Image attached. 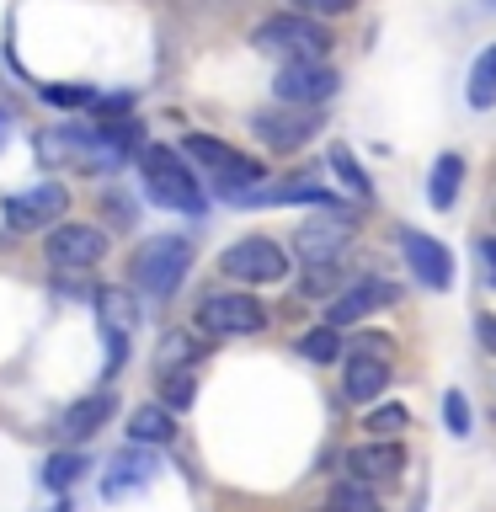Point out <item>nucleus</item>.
Segmentation results:
<instances>
[{"instance_id": "423d86ee", "label": "nucleus", "mask_w": 496, "mask_h": 512, "mask_svg": "<svg viewBox=\"0 0 496 512\" xmlns=\"http://www.w3.org/2000/svg\"><path fill=\"white\" fill-rule=\"evenodd\" d=\"M198 331L203 336H256L267 331V310L262 299L240 294V288H230V294H203L198 299Z\"/></svg>"}, {"instance_id": "bb28decb", "label": "nucleus", "mask_w": 496, "mask_h": 512, "mask_svg": "<svg viewBox=\"0 0 496 512\" xmlns=\"http://www.w3.org/2000/svg\"><path fill=\"white\" fill-rule=\"evenodd\" d=\"M342 288H347V278H342V267H310V272H304V283H299V299H336V294H342Z\"/></svg>"}, {"instance_id": "dca6fc26", "label": "nucleus", "mask_w": 496, "mask_h": 512, "mask_svg": "<svg viewBox=\"0 0 496 512\" xmlns=\"http://www.w3.org/2000/svg\"><path fill=\"white\" fill-rule=\"evenodd\" d=\"M112 406H118V400H112V390H96V395H80V400H70V406L59 411V443H86L91 432H102V422L112 416Z\"/></svg>"}, {"instance_id": "c756f323", "label": "nucleus", "mask_w": 496, "mask_h": 512, "mask_svg": "<svg viewBox=\"0 0 496 512\" xmlns=\"http://www.w3.org/2000/svg\"><path fill=\"white\" fill-rule=\"evenodd\" d=\"M443 422H448V432H454V438H470V400H464L459 390L443 395Z\"/></svg>"}, {"instance_id": "2eb2a0df", "label": "nucleus", "mask_w": 496, "mask_h": 512, "mask_svg": "<svg viewBox=\"0 0 496 512\" xmlns=\"http://www.w3.org/2000/svg\"><path fill=\"white\" fill-rule=\"evenodd\" d=\"M390 299H395V288L384 283V278H358V283H347L342 294L326 304V315H331V326H358L363 315L384 310Z\"/></svg>"}, {"instance_id": "f3484780", "label": "nucleus", "mask_w": 496, "mask_h": 512, "mask_svg": "<svg viewBox=\"0 0 496 512\" xmlns=\"http://www.w3.org/2000/svg\"><path fill=\"white\" fill-rule=\"evenodd\" d=\"M384 390H390V358H363V352H352L347 374H342V395L352 406H374Z\"/></svg>"}, {"instance_id": "4be33fe9", "label": "nucleus", "mask_w": 496, "mask_h": 512, "mask_svg": "<svg viewBox=\"0 0 496 512\" xmlns=\"http://www.w3.org/2000/svg\"><path fill=\"white\" fill-rule=\"evenodd\" d=\"M198 358H208V342H198V336H166V347H160V358H155V368L160 374H182V368H192Z\"/></svg>"}, {"instance_id": "6e6552de", "label": "nucleus", "mask_w": 496, "mask_h": 512, "mask_svg": "<svg viewBox=\"0 0 496 512\" xmlns=\"http://www.w3.org/2000/svg\"><path fill=\"white\" fill-rule=\"evenodd\" d=\"M251 134L267 144L272 155H288V150H304L315 134H320V112L310 107H267V112H256L251 118Z\"/></svg>"}, {"instance_id": "a878e982", "label": "nucleus", "mask_w": 496, "mask_h": 512, "mask_svg": "<svg viewBox=\"0 0 496 512\" xmlns=\"http://www.w3.org/2000/svg\"><path fill=\"white\" fill-rule=\"evenodd\" d=\"M192 400H198V379H192V368H182V374H160V406H166L171 416L187 411Z\"/></svg>"}, {"instance_id": "39448f33", "label": "nucleus", "mask_w": 496, "mask_h": 512, "mask_svg": "<svg viewBox=\"0 0 496 512\" xmlns=\"http://www.w3.org/2000/svg\"><path fill=\"white\" fill-rule=\"evenodd\" d=\"M187 262H192V251H187L182 235H155V240L139 246L134 267H128V283H134L139 299H171L176 283H182V272H187Z\"/></svg>"}, {"instance_id": "7ed1b4c3", "label": "nucleus", "mask_w": 496, "mask_h": 512, "mask_svg": "<svg viewBox=\"0 0 496 512\" xmlns=\"http://www.w3.org/2000/svg\"><path fill=\"white\" fill-rule=\"evenodd\" d=\"M251 48L256 54H272L283 64H320L331 48V32L320 16H304V11H283V16H267L262 27L251 32Z\"/></svg>"}, {"instance_id": "cd10ccee", "label": "nucleus", "mask_w": 496, "mask_h": 512, "mask_svg": "<svg viewBox=\"0 0 496 512\" xmlns=\"http://www.w3.org/2000/svg\"><path fill=\"white\" fill-rule=\"evenodd\" d=\"M368 438H395V432H406L411 427V411L400 406V400H384V406H374L368 411Z\"/></svg>"}, {"instance_id": "412c9836", "label": "nucleus", "mask_w": 496, "mask_h": 512, "mask_svg": "<svg viewBox=\"0 0 496 512\" xmlns=\"http://www.w3.org/2000/svg\"><path fill=\"white\" fill-rule=\"evenodd\" d=\"M459 182H464V160H459V155H438L432 182H427V203H432V208H448V203L459 198Z\"/></svg>"}, {"instance_id": "4c0bfd02", "label": "nucleus", "mask_w": 496, "mask_h": 512, "mask_svg": "<svg viewBox=\"0 0 496 512\" xmlns=\"http://www.w3.org/2000/svg\"><path fill=\"white\" fill-rule=\"evenodd\" d=\"M491 283H496V272H491Z\"/></svg>"}, {"instance_id": "a211bd4d", "label": "nucleus", "mask_w": 496, "mask_h": 512, "mask_svg": "<svg viewBox=\"0 0 496 512\" xmlns=\"http://www.w3.org/2000/svg\"><path fill=\"white\" fill-rule=\"evenodd\" d=\"M150 475H155V459H150V448H139V443H128L118 459H112V470L102 475V496H128V491H144L150 486Z\"/></svg>"}, {"instance_id": "f257e3e1", "label": "nucleus", "mask_w": 496, "mask_h": 512, "mask_svg": "<svg viewBox=\"0 0 496 512\" xmlns=\"http://www.w3.org/2000/svg\"><path fill=\"white\" fill-rule=\"evenodd\" d=\"M128 150H134V123L128 118L96 123V128L64 123V128H48L38 139L43 160H64V166H80V171H118L128 160Z\"/></svg>"}, {"instance_id": "4468645a", "label": "nucleus", "mask_w": 496, "mask_h": 512, "mask_svg": "<svg viewBox=\"0 0 496 512\" xmlns=\"http://www.w3.org/2000/svg\"><path fill=\"white\" fill-rule=\"evenodd\" d=\"M347 470H352V480H363V486H384V480H400V470H406V448L395 438L358 443V448H347Z\"/></svg>"}, {"instance_id": "0eeeda50", "label": "nucleus", "mask_w": 496, "mask_h": 512, "mask_svg": "<svg viewBox=\"0 0 496 512\" xmlns=\"http://www.w3.org/2000/svg\"><path fill=\"white\" fill-rule=\"evenodd\" d=\"M219 272L230 283H278L288 278V251L272 235H246L219 256Z\"/></svg>"}, {"instance_id": "2f4dec72", "label": "nucleus", "mask_w": 496, "mask_h": 512, "mask_svg": "<svg viewBox=\"0 0 496 512\" xmlns=\"http://www.w3.org/2000/svg\"><path fill=\"white\" fill-rule=\"evenodd\" d=\"M294 6H299L304 16H342V11L358 6V0H294Z\"/></svg>"}, {"instance_id": "72a5a7b5", "label": "nucleus", "mask_w": 496, "mask_h": 512, "mask_svg": "<svg viewBox=\"0 0 496 512\" xmlns=\"http://www.w3.org/2000/svg\"><path fill=\"white\" fill-rule=\"evenodd\" d=\"M475 336H480V347L496 358V315H480V320H475Z\"/></svg>"}, {"instance_id": "f704fd0d", "label": "nucleus", "mask_w": 496, "mask_h": 512, "mask_svg": "<svg viewBox=\"0 0 496 512\" xmlns=\"http://www.w3.org/2000/svg\"><path fill=\"white\" fill-rule=\"evenodd\" d=\"M480 262H486V272H496V235L480 240Z\"/></svg>"}, {"instance_id": "c85d7f7f", "label": "nucleus", "mask_w": 496, "mask_h": 512, "mask_svg": "<svg viewBox=\"0 0 496 512\" xmlns=\"http://www.w3.org/2000/svg\"><path fill=\"white\" fill-rule=\"evenodd\" d=\"M336 352H342L336 326H315V331L299 336V358H310V363H336Z\"/></svg>"}, {"instance_id": "393cba45", "label": "nucleus", "mask_w": 496, "mask_h": 512, "mask_svg": "<svg viewBox=\"0 0 496 512\" xmlns=\"http://www.w3.org/2000/svg\"><path fill=\"white\" fill-rule=\"evenodd\" d=\"M470 107H491L496 102V43L486 48V54L475 59V70H470Z\"/></svg>"}, {"instance_id": "58836bf2", "label": "nucleus", "mask_w": 496, "mask_h": 512, "mask_svg": "<svg viewBox=\"0 0 496 512\" xmlns=\"http://www.w3.org/2000/svg\"><path fill=\"white\" fill-rule=\"evenodd\" d=\"M320 512H326V507H320Z\"/></svg>"}, {"instance_id": "7c9ffc66", "label": "nucleus", "mask_w": 496, "mask_h": 512, "mask_svg": "<svg viewBox=\"0 0 496 512\" xmlns=\"http://www.w3.org/2000/svg\"><path fill=\"white\" fill-rule=\"evenodd\" d=\"M43 102L48 107H96V91L91 86H43Z\"/></svg>"}, {"instance_id": "ddd939ff", "label": "nucleus", "mask_w": 496, "mask_h": 512, "mask_svg": "<svg viewBox=\"0 0 496 512\" xmlns=\"http://www.w3.org/2000/svg\"><path fill=\"white\" fill-rule=\"evenodd\" d=\"M400 251H406V267L416 272L422 288H448L454 283V256H448L443 240H432L422 230H400Z\"/></svg>"}, {"instance_id": "9b49d317", "label": "nucleus", "mask_w": 496, "mask_h": 512, "mask_svg": "<svg viewBox=\"0 0 496 512\" xmlns=\"http://www.w3.org/2000/svg\"><path fill=\"white\" fill-rule=\"evenodd\" d=\"M352 230H358V214H320V219H310V224H299L294 251H299L310 267H331L336 256L347 251Z\"/></svg>"}, {"instance_id": "9d476101", "label": "nucleus", "mask_w": 496, "mask_h": 512, "mask_svg": "<svg viewBox=\"0 0 496 512\" xmlns=\"http://www.w3.org/2000/svg\"><path fill=\"white\" fill-rule=\"evenodd\" d=\"M43 256L59 272H86V267H96L107 256V235L96 230V224H54V230H48Z\"/></svg>"}, {"instance_id": "f03ea898", "label": "nucleus", "mask_w": 496, "mask_h": 512, "mask_svg": "<svg viewBox=\"0 0 496 512\" xmlns=\"http://www.w3.org/2000/svg\"><path fill=\"white\" fill-rule=\"evenodd\" d=\"M182 155L198 160V166L208 171V182H214L219 198H256V187L267 182V166L256 155H240L235 144L224 139H208V134H187L182 139Z\"/></svg>"}, {"instance_id": "b1692460", "label": "nucleus", "mask_w": 496, "mask_h": 512, "mask_svg": "<svg viewBox=\"0 0 496 512\" xmlns=\"http://www.w3.org/2000/svg\"><path fill=\"white\" fill-rule=\"evenodd\" d=\"M331 171L342 176V187H347V192H358L363 203L374 198V182H368V176H363V166H358V155H352L347 144H331Z\"/></svg>"}, {"instance_id": "1a4fd4ad", "label": "nucleus", "mask_w": 496, "mask_h": 512, "mask_svg": "<svg viewBox=\"0 0 496 512\" xmlns=\"http://www.w3.org/2000/svg\"><path fill=\"white\" fill-rule=\"evenodd\" d=\"M336 86H342V75H336L326 59L320 64H283L278 80H272V96H278L283 107H310L315 112L336 96Z\"/></svg>"}, {"instance_id": "aec40b11", "label": "nucleus", "mask_w": 496, "mask_h": 512, "mask_svg": "<svg viewBox=\"0 0 496 512\" xmlns=\"http://www.w3.org/2000/svg\"><path fill=\"white\" fill-rule=\"evenodd\" d=\"M326 512H384L379 507V491L363 486V480H336V486L326 491Z\"/></svg>"}, {"instance_id": "e433bc0d", "label": "nucleus", "mask_w": 496, "mask_h": 512, "mask_svg": "<svg viewBox=\"0 0 496 512\" xmlns=\"http://www.w3.org/2000/svg\"><path fill=\"white\" fill-rule=\"evenodd\" d=\"M54 512H70V507H64V502H59V507H54Z\"/></svg>"}, {"instance_id": "f8f14e48", "label": "nucleus", "mask_w": 496, "mask_h": 512, "mask_svg": "<svg viewBox=\"0 0 496 512\" xmlns=\"http://www.w3.org/2000/svg\"><path fill=\"white\" fill-rule=\"evenodd\" d=\"M64 208H70V192H64L59 182H38V187L6 198V224L11 230H43V224L59 219Z\"/></svg>"}, {"instance_id": "6ab92c4d", "label": "nucleus", "mask_w": 496, "mask_h": 512, "mask_svg": "<svg viewBox=\"0 0 496 512\" xmlns=\"http://www.w3.org/2000/svg\"><path fill=\"white\" fill-rule=\"evenodd\" d=\"M176 438V427H171V411L166 406H139L134 416H128V443H139V448H166Z\"/></svg>"}, {"instance_id": "473e14b6", "label": "nucleus", "mask_w": 496, "mask_h": 512, "mask_svg": "<svg viewBox=\"0 0 496 512\" xmlns=\"http://www.w3.org/2000/svg\"><path fill=\"white\" fill-rule=\"evenodd\" d=\"M384 347H390V336H384V331H358V352H363V358H384Z\"/></svg>"}, {"instance_id": "20e7f679", "label": "nucleus", "mask_w": 496, "mask_h": 512, "mask_svg": "<svg viewBox=\"0 0 496 512\" xmlns=\"http://www.w3.org/2000/svg\"><path fill=\"white\" fill-rule=\"evenodd\" d=\"M139 176H144V192H150L160 208L203 214V187H198V176L187 171L182 150H171V144H144L139 150Z\"/></svg>"}, {"instance_id": "c9c22d12", "label": "nucleus", "mask_w": 496, "mask_h": 512, "mask_svg": "<svg viewBox=\"0 0 496 512\" xmlns=\"http://www.w3.org/2000/svg\"><path fill=\"white\" fill-rule=\"evenodd\" d=\"M6 128H11V118H6V112H0V144H6Z\"/></svg>"}, {"instance_id": "5701e85b", "label": "nucleus", "mask_w": 496, "mask_h": 512, "mask_svg": "<svg viewBox=\"0 0 496 512\" xmlns=\"http://www.w3.org/2000/svg\"><path fill=\"white\" fill-rule=\"evenodd\" d=\"M86 470H91L86 454H80V448H64V454H54V459L43 464V486H48V491H70Z\"/></svg>"}]
</instances>
